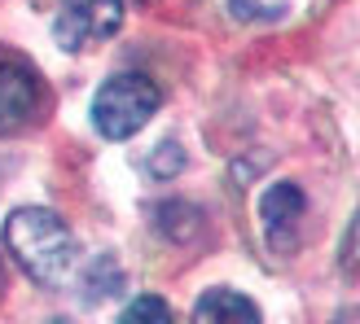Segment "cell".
Returning a JSON list of instances; mask_svg holds the SVG:
<instances>
[{
  "mask_svg": "<svg viewBox=\"0 0 360 324\" xmlns=\"http://www.w3.org/2000/svg\"><path fill=\"white\" fill-rule=\"evenodd\" d=\"M5 241L18 267L40 285H62L75 267V232L66 228L58 210H44V206L13 210L5 224Z\"/></svg>",
  "mask_w": 360,
  "mask_h": 324,
  "instance_id": "cell-1",
  "label": "cell"
},
{
  "mask_svg": "<svg viewBox=\"0 0 360 324\" xmlns=\"http://www.w3.org/2000/svg\"><path fill=\"white\" fill-rule=\"evenodd\" d=\"M35 110H40V79H35V70L27 62L0 53V136L27 128Z\"/></svg>",
  "mask_w": 360,
  "mask_h": 324,
  "instance_id": "cell-4",
  "label": "cell"
},
{
  "mask_svg": "<svg viewBox=\"0 0 360 324\" xmlns=\"http://www.w3.org/2000/svg\"><path fill=\"white\" fill-rule=\"evenodd\" d=\"M193 324H264V316L238 290H207L193 307Z\"/></svg>",
  "mask_w": 360,
  "mask_h": 324,
  "instance_id": "cell-6",
  "label": "cell"
},
{
  "mask_svg": "<svg viewBox=\"0 0 360 324\" xmlns=\"http://www.w3.org/2000/svg\"><path fill=\"white\" fill-rule=\"evenodd\" d=\"M0 290H5V267H0Z\"/></svg>",
  "mask_w": 360,
  "mask_h": 324,
  "instance_id": "cell-11",
  "label": "cell"
},
{
  "mask_svg": "<svg viewBox=\"0 0 360 324\" xmlns=\"http://www.w3.org/2000/svg\"><path fill=\"white\" fill-rule=\"evenodd\" d=\"M123 27V0H70L53 22V35L66 53H88L93 44L115 40Z\"/></svg>",
  "mask_w": 360,
  "mask_h": 324,
  "instance_id": "cell-3",
  "label": "cell"
},
{
  "mask_svg": "<svg viewBox=\"0 0 360 324\" xmlns=\"http://www.w3.org/2000/svg\"><path fill=\"white\" fill-rule=\"evenodd\" d=\"M53 324H70V320H53Z\"/></svg>",
  "mask_w": 360,
  "mask_h": 324,
  "instance_id": "cell-12",
  "label": "cell"
},
{
  "mask_svg": "<svg viewBox=\"0 0 360 324\" xmlns=\"http://www.w3.org/2000/svg\"><path fill=\"white\" fill-rule=\"evenodd\" d=\"M180 167H185V154H180V145H176V140H167V145H158V149H154V158H150V171H154L158 180L176 175Z\"/></svg>",
  "mask_w": 360,
  "mask_h": 324,
  "instance_id": "cell-9",
  "label": "cell"
},
{
  "mask_svg": "<svg viewBox=\"0 0 360 324\" xmlns=\"http://www.w3.org/2000/svg\"><path fill=\"white\" fill-rule=\"evenodd\" d=\"M119 290H123V272H119V263L110 255L88 263V272H84V298L88 302H101V298H110Z\"/></svg>",
  "mask_w": 360,
  "mask_h": 324,
  "instance_id": "cell-7",
  "label": "cell"
},
{
  "mask_svg": "<svg viewBox=\"0 0 360 324\" xmlns=\"http://www.w3.org/2000/svg\"><path fill=\"white\" fill-rule=\"evenodd\" d=\"M119 324H176V320H172V307L158 294H141V298H132L128 307H123Z\"/></svg>",
  "mask_w": 360,
  "mask_h": 324,
  "instance_id": "cell-8",
  "label": "cell"
},
{
  "mask_svg": "<svg viewBox=\"0 0 360 324\" xmlns=\"http://www.w3.org/2000/svg\"><path fill=\"white\" fill-rule=\"evenodd\" d=\"M158 83L146 75H115L97 88L93 97V123L105 140H128L136 136L158 110Z\"/></svg>",
  "mask_w": 360,
  "mask_h": 324,
  "instance_id": "cell-2",
  "label": "cell"
},
{
  "mask_svg": "<svg viewBox=\"0 0 360 324\" xmlns=\"http://www.w3.org/2000/svg\"><path fill=\"white\" fill-rule=\"evenodd\" d=\"M343 263L352 267V272H360V220H356L352 237H347V245H343Z\"/></svg>",
  "mask_w": 360,
  "mask_h": 324,
  "instance_id": "cell-10",
  "label": "cell"
},
{
  "mask_svg": "<svg viewBox=\"0 0 360 324\" xmlns=\"http://www.w3.org/2000/svg\"><path fill=\"white\" fill-rule=\"evenodd\" d=\"M303 210H308V197H303V189L290 184V180H281V184H273L259 197V220H264V232H268V241H273V250H295L299 245Z\"/></svg>",
  "mask_w": 360,
  "mask_h": 324,
  "instance_id": "cell-5",
  "label": "cell"
}]
</instances>
